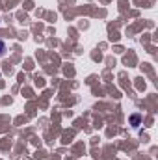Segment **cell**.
I'll return each instance as SVG.
<instances>
[{
    "label": "cell",
    "instance_id": "6da1fadb",
    "mask_svg": "<svg viewBox=\"0 0 158 160\" xmlns=\"http://www.w3.org/2000/svg\"><path fill=\"white\" fill-rule=\"evenodd\" d=\"M0 54H4V43H0Z\"/></svg>",
    "mask_w": 158,
    "mask_h": 160
}]
</instances>
